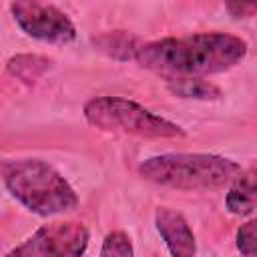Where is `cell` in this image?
<instances>
[{
    "mask_svg": "<svg viewBox=\"0 0 257 257\" xmlns=\"http://www.w3.org/2000/svg\"><path fill=\"white\" fill-rule=\"evenodd\" d=\"M167 86L175 96L195 100H217L221 98L219 86L201 78H167Z\"/></svg>",
    "mask_w": 257,
    "mask_h": 257,
    "instance_id": "30bf717a",
    "label": "cell"
},
{
    "mask_svg": "<svg viewBox=\"0 0 257 257\" xmlns=\"http://www.w3.org/2000/svg\"><path fill=\"white\" fill-rule=\"evenodd\" d=\"M235 245L243 257H257V217L237 229Z\"/></svg>",
    "mask_w": 257,
    "mask_h": 257,
    "instance_id": "4fadbf2b",
    "label": "cell"
},
{
    "mask_svg": "<svg viewBox=\"0 0 257 257\" xmlns=\"http://www.w3.org/2000/svg\"><path fill=\"white\" fill-rule=\"evenodd\" d=\"M50 64H52V60L46 56L18 54V56H12L8 60V72L14 74L16 78L24 80V82H34L50 68Z\"/></svg>",
    "mask_w": 257,
    "mask_h": 257,
    "instance_id": "8fae6325",
    "label": "cell"
},
{
    "mask_svg": "<svg viewBox=\"0 0 257 257\" xmlns=\"http://www.w3.org/2000/svg\"><path fill=\"white\" fill-rule=\"evenodd\" d=\"M92 42L100 52H104L106 56H110L114 60H135L137 52L145 44L137 36H133L128 32H122V30L100 34V36L92 38Z\"/></svg>",
    "mask_w": 257,
    "mask_h": 257,
    "instance_id": "9c48e42d",
    "label": "cell"
},
{
    "mask_svg": "<svg viewBox=\"0 0 257 257\" xmlns=\"http://www.w3.org/2000/svg\"><path fill=\"white\" fill-rule=\"evenodd\" d=\"M241 173L239 163L207 153H165L139 165V175L155 185L181 191H209L231 185Z\"/></svg>",
    "mask_w": 257,
    "mask_h": 257,
    "instance_id": "3957f363",
    "label": "cell"
},
{
    "mask_svg": "<svg viewBox=\"0 0 257 257\" xmlns=\"http://www.w3.org/2000/svg\"><path fill=\"white\" fill-rule=\"evenodd\" d=\"M225 205L233 215H249L257 211V163L235 177L229 185Z\"/></svg>",
    "mask_w": 257,
    "mask_h": 257,
    "instance_id": "ba28073f",
    "label": "cell"
},
{
    "mask_svg": "<svg viewBox=\"0 0 257 257\" xmlns=\"http://www.w3.org/2000/svg\"><path fill=\"white\" fill-rule=\"evenodd\" d=\"M100 257H135L128 235L122 233V231L108 233L104 237V241H102Z\"/></svg>",
    "mask_w": 257,
    "mask_h": 257,
    "instance_id": "7c38bea8",
    "label": "cell"
},
{
    "mask_svg": "<svg viewBox=\"0 0 257 257\" xmlns=\"http://www.w3.org/2000/svg\"><path fill=\"white\" fill-rule=\"evenodd\" d=\"M2 181L18 203L42 217L66 213L78 205V197L68 181L40 159L4 161Z\"/></svg>",
    "mask_w": 257,
    "mask_h": 257,
    "instance_id": "7a4b0ae2",
    "label": "cell"
},
{
    "mask_svg": "<svg viewBox=\"0 0 257 257\" xmlns=\"http://www.w3.org/2000/svg\"><path fill=\"white\" fill-rule=\"evenodd\" d=\"M247 54V42L227 32H199L145 42L135 56L143 68L165 78H197L233 68Z\"/></svg>",
    "mask_w": 257,
    "mask_h": 257,
    "instance_id": "6da1fadb",
    "label": "cell"
},
{
    "mask_svg": "<svg viewBox=\"0 0 257 257\" xmlns=\"http://www.w3.org/2000/svg\"><path fill=\"white\" fill-rule=\"evenodd\" d=\"M227 10L241 18V16H251L253 12H257V4H227Z\"/></svg>",
    "mask_w": 257,
    "mask_h": 257,
    "instance_id": "5bb4252c",
    "label": "cell"
},
{
    "mask_svg": "<svg viewBox=\"0 0 257 257\" xmlns=\"http://www.w3.org/2000/svg\"><path fill=\"white\" fill-rule=\"evenodd\" d=\"M155 225L159 235L163 237L171 257H195L197 253V241L195 235L187 223V219L171 209V207H159L155 213Z\"/></svg>",
    "mask_w": 257,
    "mask_h": 257,
    "instance_id": "52a82bcc",
    "label": "cell"
},
{
    "mask_svg": "<svg viewBox=\"0 0 257 257\" xmlns=\"http://www.w3.org/2000/svg\"><path fill=\"white\" fill-rule=\"evenodd\" d=\"M88 247V229L78 221L42 225L6 257H82Z\"/></svg>",
    "mask_w": 257,
    "mask_h": 257,
    "instance_id": "5b68a950",
    "label": "cell"
},
{
    "mask_svg": "<svg viewBox=\"0 0 257 257\" xmlns=\"http://www.w3.org/2000/svg\"><path fill=\"white\" fill-rule=\"evenodd\" d=\"M84 118L100 131L126 133L143 139H181L185 131L145 106L120 96H96L84 104Z\"/></svg>",
    "mask_w": 257,
    "mask_h": 257,
    "instance_id": "277c9868",
    "label": "cell"
},
{
    "mask_svg": "<svg viewBox=\"0 0 257 257\" xmlns=\"http://www.w3.org/2000/svg\"><path fill=\"white\" fill-rule=\"evenodd\" d=\"M10 12L24 34L52 44H68L76 38V28L70 18L52 4L42 2H12Z\"/></svg>",
    "mask_w": 257,
    "mask_h": 257,
    "instance_id": "8992f818",
    "label": "cell"
}]
</instances>
